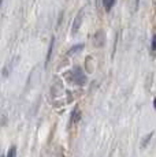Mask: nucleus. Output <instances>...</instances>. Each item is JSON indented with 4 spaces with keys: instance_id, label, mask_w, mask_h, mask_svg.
Returning a JSON list of instances; mask_svg holds the SVG:
<instances>
[{
    "instance_id": "1",
    "label": "nucleus",
    "mask_w": 156,
    "mask_h": 157,
    "mask_svg": "<svg viewBox=\"0 0 156 157\" xmlns=\"http://www.w3.org/2000/svg\"><path fill=\"white\" fill-rule=\"evenodd\" d=\"M70 81L74 82L76 85H85L86 83V75H85V72L82 71V68L78 67V66L74 67L70 72Z\"/></svg>"
},
{
    "instance_id": "2",
    "label": "nucleus",
    "mask_w": 156,
    "mask_h": 157,
    "mask_svg": "<svg viewBox=\"0 0 156 157\" xmlns=\"http://www.w3.org/2000/svg\"><path fill=\"white\" fill-rule=\"evenodd\" d=\"M81 23H82V11L81 13H78L77 14V17H76V19H74V23H73V29H71V34H77V32L80 30L81 28Z\"/></svg>"
},
{
    "instance_id": "3",
    "label": "nucleus",
    "mask_w": 156,
    "mask_h": 157,
    "mask_svg": "<svg viewBox=\"0 0 156 157\" xmlns=\"http://www.w3.org/2000/svg\"><path fill=\"white\" fill-rule=\"evenodd\" d=\"M104 43H106V34H104V32L99 30V32L95 34V45L97 48H100L104 45Z\"/></svg>"
},
{
    "instance_id": "4",
    "label": "nucleus",
    "mask_w": 156,
    "mask_h": 157,
    "mask_svg": "<svg viewBox=\"0 0 156 157\" xmlns=\"http://www.w3.org/2000/svg\"><path fill=\"white\" fill-rule=\"evenodd\" d=\"M70 116H71L70 117V126H73V124H76V123L80 122V119H81V111H80V108H78V107L74 108Z\"/></svg>"
},
{
    "instance_id": "5",
    "label": "nucleus",
    "mask_w": 156,
    "mask_h": 157,
    "mask_svg": "<svg viewBox=\"0 0 156 157\" xmlns=\"http://www.w3.org/2000/svg\"><path fill=\"white\" fill-rule=\"evenodd\" d=\"M84 47H85L84 44H77V45H74V47L67 52V56H73V55H76L77 52H80V51H82V49H84Z\"/></svg>"
},
{
    "instance_id": "6",
    "label": "nucleus",
    "mask_w": 156,
    "mask_h": 157,
    "mask_svg": "<svg viewBox=\"0 0 156 157\" xmlns=\"http://www.w3.org/2000/svg\"><path fill=\"white\" fill-rule=\"evenodd\" d=\"M53 44H55V37L51 38V43H49V48H48V55H47V59H45V67L48 64V62L51 60V55H52V49H53Z\"/></svg>"
},
{
    "instance_id": "7",
    "label": "nucleus",
    "mask_w": 156,
    "mask_h": 157,
    "mask_svg": "<svg viewBox=\"0 0 156 157\" xmlns=\"http://www.w3.org/2000/svg\"><path fill=\"white\" fill-rule=\"evenodd\" d=\"M114 4H115V0H103V6L106 11H110L114 7Z\"/></svg>"
},
{
    "instance_id": "8",
    "label": "nucleus",
    "mask_w": 156,
    "mask_h": 157,
    "mask_svg": "<svg viewBox=\"0 0 156 157\" xmlns=\"http://www.w3.org/2000/svg\"><path fill=\"white\" fill-rule=\"evenodd\" d=\"M7 157H17V147H15V146H11V147H10Z\"/></svg>"
},
{
    "instance_id": "9",
    "label": "nucleus",
    "mask_w": 156,
    "mask_h": 157,
    "mask_svg": "<svg viewBox=\"0 0 156 157\" xmlns=\"http://www.w3.org/2000/svg\"><path fill=\"white\" fill-rule=\"evenodd\" d=\"M155 48H156V37L154 36V37H152V43H151V53L152 55L155 53Z\"/></svg>"
},
{
    "instance_id": "10",
    "label": "nucleus",
    "mask_w": 156,
    "mask_h": 157,
    "mask_svg": "<svg viewBox=\"0 0 156 157\" xmlns=\"http://www.w3.org/2000/svg\"><path fill=\"white\" fill-rule=\"evenodd\" d=\"M138 2H140V0H136V6H138Z\"/></svg>"
},
{
    "instance_id": "11",
    "label": "nucleus",
    "mask_w": 156,
    "mask_h": 157,
    "mask_svg": "<svg viewBox=\"0 0 156 157\" xmlns=\"http://www.w3.org/2000/svg\"><path fill=\"white\" fill-rule=\"evenodd\" d=\"M2 3H3V0H0V6H2Z\"/></svg>"
},
{
    "instance_id": "12",
    "label": "nucleus",
    "mask_w": 156,
    "mask_h": 157,
    "mask_svg": "<svg viewBox=\"0 0 156 157\" xmlns=\"http://www.w3.org/2000/svg\"><path fill=\"white\" fill-rule=\"evenodd\" d=\"M0 157H3V156H0Z\"/></svg>"
}]
</instances>
